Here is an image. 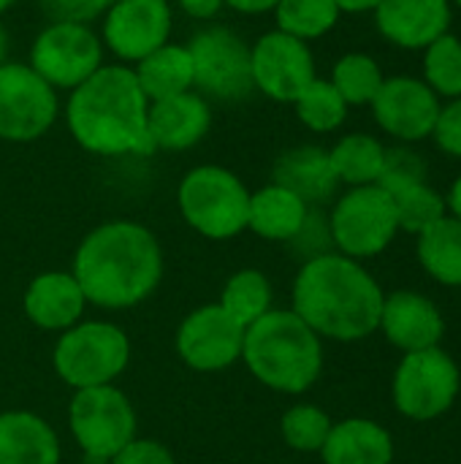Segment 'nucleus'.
<instances>
[{
    "instance_id": "nucleus-45",
    "label": "nucleus",
    "mask_w": 461,
    "mask_h": 464,
    "mask_svg": "<svg viewBox=\"0 0 461 464\" xmlns=\"http://www.w3.org/2000/svg\"><path fill=\"white\" fill-rule=\"evenodd\" d=\"M11 5H14V0H0V16H3Z\"/></svg>"
},
{
    "instance_id": "nucleus-30",
    "label": "nucleus",
    "mask_w": 461,
    "mask_h": 464,
    "mask_svg": "<svg viewBox=\"0 0 461 464\" xmlns=\"http://www.w3.org/2000/svg\"><path fill=\"white\" fill-rule=\"evenodd\" d=\"M386 73L380 68V63L367 54V52H348L342 57H337V63L331 65V76L329 82L334 84V90L342 95V101L353 109V106H370L383 84Z\"/></svg>"
},
{
    "instance_id": "nucleus-11",
    "label": "nucleus",
    "mask_w": 461,
    "mask_h": 464,
    "mask_svg": "<svg viewBox=\"0 0 461 464\" xmlns=\"http://www.w3.org/2000/svg\"><path fill=\"white\" fill-rule=\"evenodd\" d=\"M193 60V90L206 101L234 103L253 92L250 44L228 24H206L185 44Z\"/></svg>"
},
{
    "instance_id": "nucleus-21",
    "label": "nucleus",
    "mask_w": 461,
    "mask_h": 464,
    "mask_svg": "<svg viewBox=\"0 0 461 464\" xmlns=\"http://www.w3.org/2000/svg\"><path fill=\"white\" fill-rule=\"evenodd\" d=\"M62 446L54 427L33 411L0 413V464H60Z\"/></svg>"
},
{
    "instance_id": "nucleus-46",
    "label": "nucleus",
    "mask_w": 461,
    "mask_h": 464,
    "mask_svg": "<svg viewBox=\"0 0 461 464\" xmlns=\"http://www.w3.org/2000/svg\"><path fill=\"white\" fill-rule=\"evenodd\" d=\"M454 3H456V5H459V8H461V0H454Z\"/></svg>"
},
{
    "instance_id": "nucleus-39",
    "label": "nucleus",
    "mask_w": 461,
    "mask_h": 464,
    "mask_svg": "<svg viewBox=\"0 0 461 464\" xmlns=\"http://www.w3.org/2000/svg\"><path fill=\"white\" fill-rule=\"evenodd\" d=\"M109 464H177L174 451L152 438H133Z\"/></svg>"
},
{
    "instance_id": "nucleus-42",
    "label": "nucleus",
    "mask_w": 461,
    "mask_h": 464,
    "mask_svg": "<svg viewBox=\"0 0 461 464\" xmlns=\"http://www.w3.org/2000/svg\"><path fill=\"white\" fill-rule=\"evenodd\" d=\"M342 14H372L380 0H334Z\"/></svg>"
},
{
    "instance_id": "nucleus-27",
    "label": "nucleus",
    "mask_w": 461,
    "mask_h": 464,
    "mask_svg": "<svg viewBox=\"0 0 461 464\" xmlns=\"http://www.w3.org/2000/svg\"><path fill=\"white\" fill-rule=\"evenodd\" d=\"M329 163L337 182L345 188L378 185L386 163V147L372 133H345L329 150Z\"/></svg>"
},
{
    "instance_id": "nucleus-10",
    "label": "nucleus",
    "mask_w": 461,
    "mask_h": 464,
    "mask_svg": "<svg viewBox=\"0 0 461 464\" xmlns=\"http://www.w3.org/2000/svg\"><path fill=\"white\" fill-rule=\"evenodd\" d=\"M27 65L57 92H71L106 65V49L92 24L46 22L30 44Z\"/></svg>"
},
{
    "instance_id": "nucleus-2",
    "label": "nucleus",
    "mask_w": 461,
    "mask_h": 464,
    "mask_svg": "<svg viewBox=\"0 0 461 464\" xmlns=\"http://www.w3.org/2000/svg\"><path fill=\"white\" fill-rule=\"evenodd\" d=\"M149 101L130 65L106 63L68 92L62 117L73 141L98 158L155 155L147 130Z\"/></svg>"
},
{
    "instance_id": "nucleus-1",
    "label": "nucleus",
    "mask_w": 461,
    "mask_h": 464,
    "mask_svg": "<svg viewBox=\"0 0 461 464\" xmlns=\"http://www.w3.org/2000/svg\"><path fill=\"white\" fill-rule=\"evenodd\" d=\"M163 269V247L155 231L128 218L90 228L71 264L87 304L101 310L144 304L160 288Z\"/></svg>"
},
{
    "instance_id": "nucleus-3",
    "label": "nucleus",
    "mask_w": 461,
    "mask_h": 464,
    "mask_svg": "<svg viewBox=\"0 0 461 464\" xmlns=\"http://www.w3.org/2000/svg\"><path fill=\"white\" fill-rule=\"evenodd\" d=\"M380 283L342 253H323L302 261L291 310L321 337L334 343H361L378 332L383 310Z\"/></svg>"
},
{
    "instance_id": "nucleus-14",
    "label": "nucleus",
    "mask_w": 461,
    "mask_h": 464,
    "mask_svg": "<svg viewBox=\"0 0 461 464\" xmlns=\"http://www.w3.org/2000/svg\"><path fill=\"white\" fill-rule=\"evenodd\" d=\"M250 76L253 90L269 101L293 103L302 90L318 79L315 54L307 41L274 27L250 44Z\"/></svg>"
},
{
    "instance_id": "nucleus-35",
    "label": "nucleus",
    "mask_w": 461,
    "mask_h": 464,
    "mask_svg": "<svg viewBox=\"0 0 461 464\" xmlns=\"http://www.w3.org/2000/svg\"><path fill=\"white\" fill-rule=\"evenodd\" d=\"M429 182V166L427 160L410 150V144L402 147H386V163H383V174L378 179V185L386 193H399L405 188Z\"/></svg>"
},
{
    "instance_id": "nucleus-4",
    "label": "nucleus",
    "mask_w": 461,
    "mask_h": 464,
    "mask_svg": "<svg viewBox=\"0 0 461 464\" xmlns=\"http://www.w3.org/2000/svg\"><path fill=\"white\" fill-rule=\"evenodd\" d=\"M242 362L261 386L299 397L323 372V340L293 310L272 307L245 329Z\"/></svg>"
},
{
    "instance_id": "nucleus-43",
    "label": "nucleus",
    "mask_w": 461,
    "mask_h": 464,
    "mask_svg": "<svg viewBox=\"0 0 461 464\" xmlns=\"http://www.w3.org/2000/svg\"><path fill=\"white\" fill-rule=\"evenodd\" d=\"M446 204H448V215L461 220V174L454 179V185H451V190L446 196Z\"/></svg>"
},
{
    "instance_id": "nucleus-34",
    "label": "nucleus",
    "mask_w": 461,
    "mask_h": 464,
    "mask_svg": "<svg viewBox=\"0 0 461 464\" xmlns=\"http://www.w3.org/2000/svg\"><path fill=\"white\" fill-rule=\"evenodd\" d=\"M389 196L394 198V207H397L399 231L413 234V237H418L421 231H427L429 226H435L437 220L448 215L446 196L429 182H421V185H413Z\"/></svg>"
},
{
    "instance_id": "nucleus-25",
    "label": "nucleus",
    "mask_w": 461,
    "mask_h": 464,
    "mask_svg": "<svg viewBox=\"0 0 461 464\" xmlns=\"http://www.w3.org/2000/svg\"><path fill=\"white\" fill-rule=\"evenodd\" d=\"M130 68H133L136 82H139V87L149 103L182 95V92L193 90V84H196L190 52L185 44H177V41L158 46L155 52L141 57Z\"/></svg>"
},
{
    "instance_id": "nucleus-13",
    "label": "nucleus",
    "mask_w": 461,
    "mask_h": 464,
    "mask_svg": "<svg viewBox=\"0 0 461 464\" xmlns=\"http://www.w3.org/2000/svg\"><path fill=\"white\" fill-rule=\"evenodd\" d=\"M174 33L171 0H114L101 16V44L122 65L168 44Z\"/></svg>"
},
{
    "instance_id": "nucleus-20",
    "label": "nucleus",
    "mask_w": 461,
    "mask_h": 464,
    "mask_svg": "<svg viewBox=\"0 0 461 464\" xmlns=\"http://www.w3.org/2000/svg\"><path fill=\"white\" fill-rule=\"evenodd\" d=\"M22 310L35 329L62 334L84 318L87 299L71 269H46L27 283Z\"/></svg>"
},
{
    "instance_id": "nucleus-16",
    "label": "nucleus",
    "mask_w": 461,
    "mask_h": 464,
    "mask_svg": "<svg viewBox=\"0 0 461 464\" xmlns=\"http://www.w3.org/2000/svg\"><path fill=\"white\" fill-rule=\"evenodd\" d=\"M443 101L416 76H386L375 101L372 117L383 133L402 144H418L432 136Z\"/></svg>"
},
{
    "instance_id": "nucleus-38",
    "label": "nucleus",
    "mask_w": 461,
    "mask_h": 464,
    "mask_svg": "<svg viewBox=\"0 0 461 464\" xmlns=\"http://www.w3.org/2000/svg\"><path fill=\"white\" fill-rule=\"evenodd\" d=\"M440 152L451 155V158H461V98L446 101L437 111L432 136H429Z\"/></svg>"
},
{
    "instance_id": "nucleus-7",
    "label": "nucleus",
    "mask_w": 461,
    "mask_h": 464,
    "mask_svg": "<svg viewBox=\"0 0 461 464\" xmlns=\"http://www.w3.org/2000/svg\"><path fill=\"white\" fill-rule=\"evenodd\" d=\"M68 430L87 464H109L139 438L136 408L117 383L79 389L68 402Z\"/></svg>"
},
{
    "instance_id": "nucleus-44",
    "label": "nucleus",
    "mask_w": 461,
    "mask_h": 464,
    "mask_svg": "<svg viewBox=\"0 0 461 464\" xmlns=\"http://www.w3.org/2000/svg\"><path fill=\"white\" fill-rule=\"evenodd\" d=\"M8 49H11V41H8V30L0 24V65L8 60Z\"/></svg>"
},
{
    "instance_id": "nucleus-29",
    "label": "nucleus",
    "mask_w": 461,
    "mask_h": 464,
    "mask_svg": "<svg viewBox=\"0 0 461 464\" xmlns=\"http://www.w3.org/2000/svg\"><path fill=\"white\" fill-rule=\"evenodd\" d=\"M272 14L277 30L307 44L329 35L342 16L334 0H280Z\"/></svg>"
},
{
    "instance_id": "nucleus-22",
    "label": "nucleus",
    "mask_w": 461,
    "mask_h": 464,
    "mask_svg": "<svg viewBox=\"0 0 461 464\" xmlns=\"http://www.w3.org/2000/svg\"><path fill=\"white\" fill-rule=\"evenodd\" d=\"M272 182L293 190L310 207L326 204L329 198H334L340 188L329 163V150L318 144H302L285 150L272 169Z\"/></svg>"
},
{
    "instance_id": "nucleus-28",
    "label": "nucleus",
    "mask_w": 461,
    "mask_h": 464,
    "mask_svg": "<svg viewBox=\"0 0 461 464\" xmlns=\"http://www.w3.org/2000/svg\"><path fill=\"white\" fill-rule=\"evenodd\" d=\"M217 304L239 324V326H253L255 321H261L272 307H274V288L272 280L261 272V269H239L234 272L223 291Z\"/></svg>"
},
{
    "instance_id": "nucleus-6",
    "label": "nucleus",
    "mask_w": 461,
    "mask_h": 464,
    "mask_svg": "<svg viewBox=\"0 0 461 464\" xmlns=\"http://www.w3.org/2000/svg\"><path fill=\"white\" fill-rule=\"evenodd\" d=\"M130 364V337L122 326L101 318L79 321L52 348V367L57 378L79 389L111 386Z\"/></svg>"
},
{
    "instance_id": "nucleus-9",
    "label": "nucleus",
    "mask_w": 461,
    "mask_h": 464,
    "mask_svg": "<svg viewBox=\"0 0 461 464\" xmlns=\"http://www.w3.org/2000/svg\"><path fill=\"white\" fill-rule=\"evenodd\" d=\"M461 392V370L446 348L405 353L391 381L394 408L410 421L446 416Z\"/></svg>"
},
{
    "instance_id": "nucleus-41",
    "label": "nucleus",
    "mask_w": 461,
    "mask_h": 464,
    "mask_svg": "<svg viewBox=\"0 0 461 464\" xmlns=\"http://www.w3.org/2000/svg\"><path fill=\"white\" fill-rule=\"evenodd\" d=\"M277 3L280 0H226V8L245 16H261V14H272Z\"/></svg>"
},
{
    "instance_id": "nucleus-26",
    "label": "nucleus",
    "mask_w": 461,
    "mask_h": 464,
    "mask_svg": "<svg viewBox=\"0 0 461 464\" xmlns=\"http://www.w3.org/2000/svg\"><path fill=\"white\" fill-rule=\"evenodd\" d=\"M416 258L435 283L461 288V220L446 215L421 231L416 237Z\"/></svg>"
},
{
    "instance_id": "nucleus-15",
    "label": "nucleus",
    "mask_w": 461,
    "mask_h": 464,
    "mask_svg": "<svg viewBox=\"0 0 461 464\" xmlns=\"http://www.w3.org/2000/svg\"><path fill=\"white\" fill-rule=\"evenodd\" d=\"M174 348L193 372H223L242 362L245 326H239L217 302L201 304L182 318Z\"/></svg>"
},
{
    "instance_id": "nucleus-23",
    "label": "nucleus",
    "mask_w": 461,
    "mask_h": 464,
    "mask_svg": "<svg viewBox=\"0 0 461 464\" xmlns=\"http://www.w3.org/2000/svg\"><path fill=\"white\" fill-rule=\"evenodd\" d=\"M321 459L323 464H391L394 438L372 419H342L334 421L321 449Z\"/></svg>"
},
{
    "instance_id": "nucleus-12",
    "label": "nucleus",
    "mask_w": 461,
    "mask_h": 464,
    "mask_svg": "<svg viewBox=\"0 0 461 464\" xmlns=\"http://www.w3.org/2000/svg\"><path fill=\"white\" fill-rule=\"evenodd\" d=\"M60 92L27 63L0 65V141L30 144L46 136L60 117Z\"/></svg>"
},
{
    "instance_id": "nucleus-19",
    "label": "nucleus",
    "mask_w": 461,
    "mask_h": 464,
    "mask_svg": "<svg viewBox=\"0 0 461 464\" xmlns=\"http://www.w3.org/2000/svg\"><path fill=\"white\" fill-rule=\"evenodd\" d=\"M212 120V103L201 92L187 90L174 98L152 101L147 130L155 152H187L206 139Z\"/></svg>"
},
{
    "instance_id": "nucleus-32",
    "label": "nucleus",
    "mask_w": 461,
    "mask_h": 464,
    "mask_svg": "<svg viewBox=\"0 0 461 464\" xmlns=\"http://www.w3.org/2000/svg\"><path fill=\"white\" fill-rule=\"evenodd\" d=\"M424 82L440 101L461 98V38L440 35L424 49Z\"/></svg>"
},
{
    "instance_id": "nucleus-17",
    "label": "nucleus",
    "mask_w": 461,
    "mask_h": 464,
    "mask_svg": "<svg viewBox=\"0 0 461 464\" xmlns=\"http://www.w3.org/2000/svg\"><path fill=\"white\" fill-rule=\"evenodd\" d=\"M378 332L402 353L437 348L446 337V318L440 307L418 291H391L383 296Z\"/></svg>"
},
{
    "instance_id": "nucleus-37",
    "label": "nucleus",
    "mask_w": 461,
    "mask_h": 464,
    "mask_svg": "<svg viewBox=\"0 0 461 464\" xmlns=\"http://www.w3.org/2000/svg\"><path fill=\"white\" fill-rule=\"evenodd\" d=\"M293 250L310 261L315 256H323V253H334V242H331V231H329V218L321 215L318 209H310L302 231L296 234V239L291 242Z\"/></svg>"
},
{
    "instance_id": "nucleus-40",
    "label": "nucleus",
    "mask_w": 461,
    "mask_h": 464,
    "mask_svg": "<svg viewBox=\"0 0 461 464\" xmlns=\"http://www.w3.org/2000/svg\"><path fill=\"white\" fill-rule=\"evenodd\" d=\"M177 8L196 22H212L226 8V0H177Z\"/></svg>"
},
{
    "instance_id": "nucleus-18",
    "label": "nucleus",
    "mask_w": 461,
    "mask_h": 464,
    "mask_svg": "<svg viewBox=\"0 0 461 464\" xmlns=\"http://www.w3.org/2000/svg\"><path fill=\"white\" fill-rule=\"evenodd\" d=\"M372 16L378 33L408 52H424L451 33V0H380Z\"/></svg>"
},
{
    "instance_id": "nucleus-8",
    "label": "nucleus",
    "mask_w": 461,
    "mask_h": 464,
    "mask_svg": "<svg viewBox=\"0 0 461 464\" xmlns=\"http://www.w3.org/2000/svg\"><path fill=\"white\" fill-rule=\"evenodd\" d=\"M326 218L334 250L353 261L386 253L399 234L394 198L380 185L348 188Z\"/></svg>"
},
{
    "instance_id": "nucleus-33",
    "label": "nucleus",
    "mask_w": 461,
    "mask_h": 464,
    "mask_svg": "<svg viewBox=\"0 0 461 464\" xmlns=\"http://www.w3.org/2000/svg\"><path fill=\"white\" fill-rule=\"evenodd\" d=\"M331 427H334L331 416L310 402L291 405L280 419V435L285 446L299 454H321Z\"/></svg>"
},
{
    "instance_id": "nucleus-24",
    "label": "nucleus",
    "mask_w": 461,
    "mask_h": 464,
    "mask_svg": "<svg viewBox=\"0 0 461 464\" xmlns=\"http://www.w3.org/2000/svg\"><path fill=\"white\" fill-rule=\"evenodd\" d=\"M310 204L302 201L293 190L269 182L258 190H250V207H247V231L266 242H293L302 231Z\"/></svg>"
},
{
    "instance_id": "nucleus-5",
    "label": "nucleus",
    "mask_w": 461,
    "mask_h": 464,
    "mask_svg": "<svg viewBox=\"0 0 461 464\" xmlns=\"http://www.w3.org/2000/svg\"><path fill=\"white\" fill-rule=\"evenodd\" d=\"M247 207L250 188L236 171L217 163L193 166L177 185V209L182 220L212 242H228L247 231Z\"/></svg>"
},
{
    "instance_id": "nucleus-31",
    "label": "nucleus",
    "mask_w": 461,
    "mask_h": 464,
    "mask_svg": "<svg viewBox=\"0 0 461 464\" xmlns=\"http://www.w3.org/2000/svg\"><path fill=\"white\" fill-rule=\"evenodd\" d=\"M291 106L296 111V120L312 133L340 130L351 111V106L342 101V95L334 90V84L321 76L312 84H307Z\"/></svg>"
},
{
    "instance_id": "nucleus-36",
    "label": "nucleus",
    "mask_w": 461,
    "mask_h": 464,
    "mask_svg": "<svg viewBox=\"0 0 461 464\" xmlns=\"http://www.w3.org/2000/svg\"><path fill=\"white\" fill-rule=\"evenodd\" d=\"M111 3L114 0H38L49 22H79V24L101 22V16Z\"/></svg>"
}]
</instances>
